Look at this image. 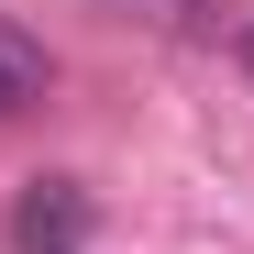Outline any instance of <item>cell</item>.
Returning a JSON list of instances; mask_svg holds the SVG:
<instances>
[{"instance_id": "obj_1", "label": "cell", "mask_w": 254, "mask_h": 254, "mask_svg": "<svg viewBox=\"0 0 254 254\" xmlns=\"http://www.w3.org/2000/svg\"><path fill=\"white\" fill-rule=\"evenodd\" d=\"M11 254H89V188L77 177H33L11 210Z\"/></svg>"}, {"instance_id": "obj_2", "label": "cell", "mask_w": 254, "mask_h": 254, "mask_svg": "<svg viewBox=\"0 0 254 254\" xmlns=\"http://www.w3.org/2000/svg\"><path fill=\"white\" fill-rule=\"evenodd\" d=\"M33 100H45V45L0 22V122H11V111H33Z\"/></svg>"}, {"instance_id": "obj_3", "label": "cell", "mask_w": 254, "mask_h": 254, "mask_svg": "<svg viewBox=\"0 0 254 254\" xmlns=\"http://www.w3.org/2000/svg\"><path fill=\"white\" fill-rule=\"evenodd\" d=\"M232 56H243V66H254V22H243V33H232Z\"/></svg>"}]
</instances>
